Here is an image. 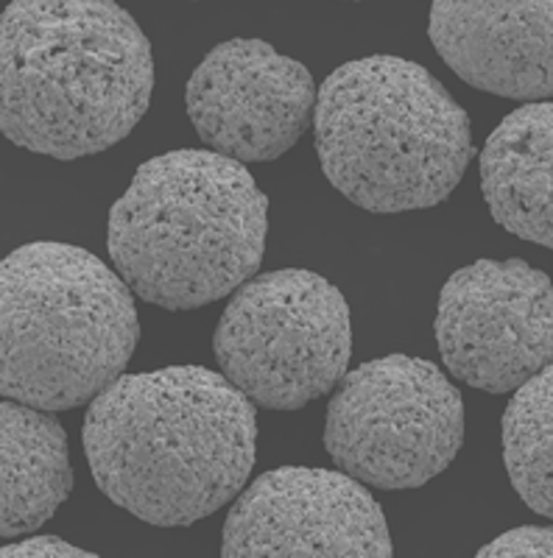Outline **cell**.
<instances>
[{
  "instance_id": "5bb4252c",
  "label": "cell",
  "mask_w": 553,
  "mask_h": 558,
  "mask_svg": "<svg viewBox=\"0 0 553 558\" xmlns=\"http://www.w3.org/2000/svg\"><path fill=\"white\" fill-rule=\"evenodd\" d=\"M503 463L520 500L534 514L551 517V461H553V372L540 368L515 388L501 422Z\"/></svg>"
},
{
  "instance_id": "6da1fadb",
  "label": "cell",
  "mask_w": 553,
  "mask_h": 558,
  "mask_svg": "<svg viewBox=\"0 0 553 558\" xmlns=\"http://www.w3.org/2000/svg\"><path fill=\"white\" fill-rule=\"evenodd\" d=\"M84 456L101 495L157 527H188L247 486L255 402L218 372L121 375L84 413Z\"/></svg>"
},
{
  "instance_id": "7a4b0ae2",
  "label": "cell",
  "mask_w": 553,
  "mask_h": 558,
  "mask_svg": "<svg viewBox=\"0 0 553 558\" xmlns=\"http://www.w3.org/2000/svg\"><path fill=\"white\" fill-rule=\"evenodd\" d=\"M0 129L53 159L132 134L154 89L152 43L112 0H14L0 20Z\"/></svg>"
},
{
  "instance_id": "5b68a950",
  "label": "cell",
  "mask_w": 553,
  "mask_h": 558,
  "mask_svg": "<svg viewBox=\"0 0 553 558\" xmlns=\"http://www.w3.org/2000/svg\"><path fill=\"white\" fill-rule=\"evenodd\" d=\"M0 391L51 413L96 400L141 338L121 274L87 248L51 241L0 263Z\"/></svg>"
},
{
  "instance_id": "277c9868",
  "label": "cell",
  "mask_w": 553,
  "mask_h": 558,
  "mask_svg": "<svg viewBox=\"0 0 553 558\" xmlns=\"http://www.w3.org/2000/svg\"><path fill=\"white\" fill-rule=\"evenodd\" d=\"M313 126L333 187L377 216L436 207L476 157L470 114L445 84L388 53L333 70L318 89Z\"/></svg>"
},
{
  "instance_id": "ba28073f",
  "label": "cell",
  "mask_w": 553,
  "mask_h": 558,
  "mask_svg": "<svg viewBox=\"0 0 553 558\" xmlns=\"http://www.w3.org/2000/svg\"><path fill=\"white\" fill-rule=\"evenodd\" d=\"M436 343L456 380L509 393L551 366L553 291L526 260H478L445 282Z\"/></svg>"
},
{
  "instance_id": "2e32d148",
  "label": "cell",
  "mask_w": 553,
  "mask_h": 558,
  "mask_svg": "<svg viewBox=\"0 0 553 558\" xmlns=\"http://www.w3.org/2000/svg\"><path fill=\"white\" fill-rule=\"evenodd\" d=\"M3 558H96V553H87L82 547H73L57 536H34L20 545H7L0 550Z\"/></svg>"
},
{
  "instance_id": "30bf717a",
  "label": "cell",
  "mask_w": 553,
  "mask_h": 558,
  "mask_svg": "<svg viewBox=\"0 0 553 558\" xmlns=\"http://www.w3.org/2000/svg\"><path fill=\"white\" fill-rule=\"evenodd\" d=\"M311 70L263 39H229L202 59L184 87L199 140L236 162H272L311 129Z\"/></svg>"
},
{
  "instance_id": "8fae6325",
  "label": "cell",
  "mask_w": 553,
  "mask_h": 558,
  "mask_svg": "<svg viewBox=\"0 0 553 558\" xmlns=\"http://www.w3.org/2000/svg\"><path fill=\"white\" fill-rule=\"evenodd\" d=\"M428 34L470 87L515 101L551 98V0H436Z\"/></svg>"
},
{
  "instance_id": "9c48e42d",
  "label": "cell",
  "mask_w": 553,
  "mask_h": 558,
  "mask_svg": "<svg viewBox=\"0 0 553 558\" xmlns=\"http://www.w3.org/2000/svg\"><path fill=\"white\" fill-rule=\"evenodd\" d=\"M386 517L347 472L280 466L255 477L224 522V558H388Z\"/></svg>"
},
{
  "instance_id": "9a60e30c",
  "label": "cell",
  "mask_w": 553,
  "mask_h": 558,
  "mask_svg": "<svg viewBox=\"0 0 553 558\" xmlns=\"http://www.w3.org/2000/svg\"><path fill=\"white\" fill-rule=\"evenodd\" d=\"M509 556H553L551 527H515V531L497 536L492 545L481 547L478 558H509Z\"/></svg>"
},
{
  "instance_id": "8992f818",
  "label": "cell",
  "mask_w": 553,
  "mask_h": 558,
  "mask_svg": "<svg viewBox=\"0 0 553 558\" xmlns=\"http://www.w3.org/2000/svg\"><path fill=\"white\" fill-rule=\"evenodd\" d=\"M213 352L221 375L257 408L299 411L347 375L350 307L313 271L255 274L224 307Z\"/></svg>"
},
{
  "instance_id": "52a82bcc",
  "label": "cell",
  "mask_w": 553,
  "mask_h": 558,
  "mask_svg": "<svg viewBox=\"0 0 553 558\" xmlns=\"http://www.w3.org/2000/svg\"><path fill=\"white\" fill-rule=\"evenodd\" d=\"M465 445V400L436 363L388 355L336 383L325 450L338 470L375 488H420Z\"/></svg>"
},
{
  "instance_id": "4fadbf2b",
  "label": "cell",
  "mask_w": 553,
  "mask_h": 558,
  "mask_svg": "<svg viewBox=\"0 0 553 558\" xmlns=\"http://www.w3.org/2000/svg\"><path fill=\"white\" fill-rule=\"evenodd\" d=\"M3 492H0V536L17 539L37 531L57 514L73 492L68 433L51 411L3 400Z\"/></svg>"
},
{
  "instance_id": "3957f363",
  "label": "cell",
  "mask_w": 553,
  "mask_h": 558,
  "mask_svg": "<svg viewBox=\"0 0 553 558\" xmlns=\"http://www.w3.org/2000/svg\"><path fill=\"white\" fill-rule=\"evenodd\" d=\"M266 213V196L236 159L211 148L159 154L109 209V257L134 296L193 311L255 277Z\"/></svg>"
},
{
  "instance_id": "7c38bea8",
  "label": "cell",
  "mask_w": 553,
  "mask_h": 558,
  "mask_svg": "<svg viewBox=\"0 0 553 558\" xmlns=\"http://www.w3.org/2000/svg\"><path fill=\"white\" fill-rule=\"evenodd\" d=\"M553 107L526 104L501 121L481 151V191L506 232L553 246Z\"/></svg>"
}]
</instances>
